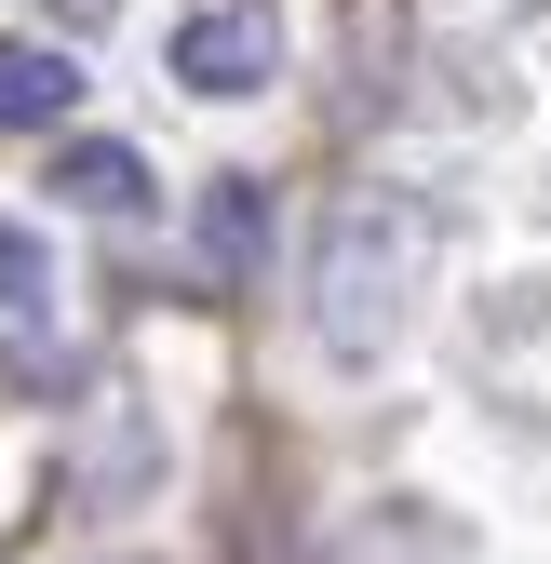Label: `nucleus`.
<instances>
[{
    "label": "nucleus",
    "mask_w": 551,
    "mask_h": 564,
    "mask_svg": "<svg viewBox=\"0 0 551 564\" xmlns=\"http://www.w3.org/2000/svg\"><path fill=\"white\" fill-rule=\"evenodd\" d=\"M41 349H54V256H41V229L0 216V364L41 377Z\"/></svg>",
    "instance_id": "obj_3"
},
{
    "label": "nucleus",
    "mask_w": 551,
    "mask_h": 564,
    "mask_svg": "<svg viewBox=\"0 0 551 564\" xmlns=\"http://www.w3.org/2000/svg\"><path fill=\"white\" fill-rule=\"evenodd\" d=\"M269 67H283V14L269 0H188L175 14V82L188 95H269Z\"/></svg>",
    "instance_id": "obj_2"
},
{
    "label": "nucleus",
    "mask_w": 551,
    "mask_h": 564,
    "mask_svg": "<svg viewBox=\"0 0 551 564\" xmlns=\"http://www.w3.org/2000/svg\"><path fill=\"white\" fill-rule=\"evenodd\" d=\"M54 14H67V28H108V14H121V0H54Z\"/></svg>",
    "instance_id": "obj_7"
},
{
    "label": "nucleus",
    "mask_w": 551,
    "mask_h": 564,
    "mask_svg": "<svg viewBox=\"0 0 551 564\" xmlns=\"http://www.w3.org/2000/svg\"><path fill=\"white\" fill-rule=\"evenodd\" d=\"M390 323H403V229L377 216V202H350V216L323 229V349L364 364Z\"/></svg>",
    "instance_id": "obj_1"
},
{
    "label": "nucleus",
    "mask_w": 551,
    "mask_h": 564,
    "mask_svg": "<svg viewBox=\"0 0 551 564\" xmlns=\"http://www.w3.org/2000/svg\"><path fill=\"white\" fill-rule=\"evenodd\" d=\"M67 108H82L67 41H0V134H54Z\"/></svg>",
    "instance_id": "obj_4"
},
{
    "label": "nucleus",
    "mask_w": 551,
    "mask_h": 564,
    "mask_svg": "<svg viewBox=\"0 0 551 564\" xmlns=\"http://www.w3.org/2000/svg\"><path fill=\"white\" fill-rule=\"evenodd\" d=\"M54 188L82 202V216H134V202H149V162L108 149V134H67V149H54Z\"/></svg>",
    "instance_id": "obj_5"
},
{
    "label": "nucleus",
    "mask_w": 551,
    "mask_h": 564,
    "mask_svg": "<svg viewBox=\"0 0 551 564\" xmlns=\"http://www.w3.org/2000/svg\"><path fill=\"white\" fill-rule=\"evenodd\" d=\"M202 256H216L229 282L269 256V188H256V175H216V188H202Z\"/></svg>",
    "instance_id": "obj_6"
}]
</instances>
